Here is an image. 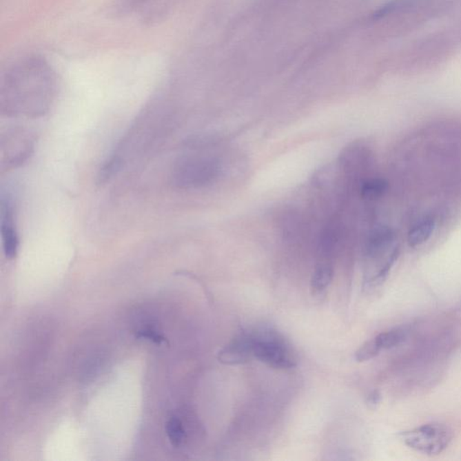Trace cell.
<instances>
[{
	"label": "cell",
	"instance_id": "6da1fadb",
	"mask_svg": "<svg viewBox=\"0 0 461 461\" xmlns=\"http://www.w3.org/2000/svg\"><path fill=\"white\" fill-rule=\"evenodd\" d=\"M218 161L212 158L187 156L178 160L173 169L172 183L178 189H195L211 183L219 173Z\"/></svg>",
	"mask_w": 461,
	"mask_h": 461
},
{
	"label": "cell",
	"instance_id": "7a4b0ae2",
	"mask_svg": "<svg viewBox=\"0 0 461 461\" xmlns=\"http://www.w3.org/2000/svg\"><path fill=\"white\" fill-rule=\"evenodd\" d=\"M251 336L252 354L256 359L275 369H291L296 365L289 346L276 331L261 330Z\"/></svg>",
	"mask_w": 461,
	"mask_h": 461
},
{
	"label": "cell",
	"instance_id": "3957f363",
	"mask_svg": "<svg viewBox=\"0 0 461 461\" xmlns=\"http://www.w3.org/2000/svg\"><path fill=\"white\" fill-rule=\"evenodd\" d=\"M400 439L407 447L420 453L439 455L450 444L452 433L450 429L440 424H428L405 431L400 433Z\"/></svg>",
	"mask_w": 461,
	"mask_h": 461
},
{
	"label": "cell",
	"instance_id": "277c9868",
	"mask_svg": "<svg viewBox=\"0 0 461 461\" xmlns=\"http://www.w3.org/2000/svg\"><path fill=\"white\" fill-rule=\"evenodd\" d=\"M0 212L3 249L8 259H14L19 251V239L14 225L13 204L10 195H2Z\"/></svg>",
	"mask_w": 461,
	"mask_h": 461
},
{
	"label": "cell",
	"instance_id": "5b68a950",
	"mask_svg": "<svg viewBox=\"0 0 461 461\" xmlns=\"http://www.w3.org/2000/svg\"><path fill=\"white\" fill-rule=\"evenodd\" d=\"M252 354V340L251 334H240L225 346L218 354L220 362L225 365H238L248 362Z\"/></svg>",
	"mask_w": 461,
	"mask_h": 461
},
{
	"label": "cell",
	"instance_id": "8992f818",
	"mask_svg": "<svg viewBox=\"0 0 461 461\" xmlns=\"http://www.w3.org/2000/svg\"><path fill=\"white\" fill-rule=\"evenodd\" d=\"M394 240V234L387 227H378L372 232L367 243V254L375 258L383 254Z\"/></svg>",
	"mask_w": 461,
	"mask_h": 461
},
{
	"label": "cell",
	"instance_id": "52a82bcc",
	"mask_svg": "<svg viewBox=\"0 0 461 461\" xmlns=\"http://www.w3.org/2000/svg\"><path fill=\"white\" fill-rule=\"evenodd\" d=\"M436 228V221L433 219H425L416 225L408 234V243L412 247H416L427 242L431 236Z\"/></svg>",
	"mask_w": 461,
	"mask_h": 461
},
{
	"label": "cell",
	"instance_id": "ba28073f",
	"mask_svg": "<svg viewBox=\"0 0 461 461\" xmlns=\"http://www.w3.org/2000/svg\"><path fill=\"white\" fill-rule=\"evenodd\" d=\"M334 277L333 267L321 264L314 272L311 278V289L314 294H320L327 289Z\"/></svg>",
	"mask_w": 461,
	"mask_h": 461
},
{
	"label": "cell",
	"instance_id": "9c48e42d",
	"mask_svg": "<svg viewBox=\"0 0 461 461\" xmlns=\"http://www.w3.org/2000/svg\"><path fill=\"white\" fill-rule=\"evenodd\" d=\"M407 337V331L403 329H393V330L384 331L375 337L376 340L381 351L396 347L403 342Z\"/></svg>",
	"mask_w": 461,
	"mask_h": 461
},
{
	"label": "cell",
	"instance_id": "30bf717a",
	"mask_svg": "<svg viewBox=\"0 0 461 461\" xmlns=\"http://www.w3.org/2000/svg\"><path fill=\"white\" fill-rule=\"evenodd\" d=\"M387 189V181L382 178H372L364 182L361 187V196L369 201L380 198L386 193Z\"/></svg>",
	"mask_w": 461,
	"mask_h": 461
},
{
	"label": "cell",
	"instance_id": "8fae6325",
	"mask_svg": "<svg viewBox=\"0 0 461 461\" xmlns=\"http://www.w3.org/2000/svg\"><path fill=\"white\" fill-rule=\"evenodd\" d=\"M166 431L172 445L180 447L185 439V431L180 420L176 417L170 418L166 424Z\"/></svg>",
	"mask_w": 461,
	"mask_h": 461
},
{
	"label": "cell",
	"instance_id": "7c38bea8",
	"mask_svg": "<svg viewBox=\"0 0 461 461\" xmlns=\"http://www.w3.org/2000/svg\"><path fill=\"white\" fill-rule=\"evenodd\" d=\"M381 349L374 338V339L364 343V345L358 349L356 354H355V359H356L357 361H359V362L371 360L374 359L375 357H377Z\"/></svg>",
	"mask_w": 461,
	"mask_h": 461
},
{
	"label": "cell",
	"instance_id": "4fadbf2b",
	"mask_svg": "<svg viewBox=\"0 0 461 461\" xmlns=\"http://www.w3.org/2000/svg\"><path fill=\"white\" fill-rule=\"evenodd\" d=\"M401 1L400 0H392V1L387 2L386 4L381 6L380 8H378L377 10L371 14V19L373 20H380L389 16V14H392L393 12H395L399 7H400Z\"/></svg>",
	"mask_w": 461,
	"mask_h": 461
},
{
	"label": "cell",
	"instance_id": "5bb4252c",
	"mask_svg": "<svg viewBox=\"0 0 461 461\" xmlns=\"http://www.w3.org/2000/svg\"><path fill=\"white\" fill-rule=\"evenodd\" d=\"M149 1H151V0H122L120 8L123 11H132L142 7L143 5Z\"/></svg>",
	"mask_w": 461,
	"mask_h": 461
},
{
	"label": "cell",
	"instance_id": "9a60e30c",
	"mask_svg": "<svg viewBox=\"0 0 461 461\" xmlns=\"http://www.w3.org/2000/svg\"><path fill=\"white\" fill-rule=\"evenodd\" d=\"M139 337L146 338V339L154 340L155 342L160 343L163 342V338L156 333V331L152 330H145L140 331Z\"/></svg>",
	"mask_w": 461,
	"mask_h": 461
},
{
	"label": "cell",
	"instance_id": "2e32d148",
	"mask_svg": "<svg viewBox=\"0 0 461 461\" xmlns=\"http://www.w3.org/2000/svg\"><path fill=\"white\" fill-rule=\"evenodd\" d=\"M380 401V395L378 391H374L371 393V396H369L367 403L369 405L371 408H375Z\"/></svg>",
	"mask_w": 461,
	"mask_h": 461
}]
</instances>
